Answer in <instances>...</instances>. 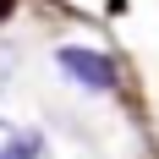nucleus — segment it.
Returning <instances> with one entry per match:
<instances>
[{
    "instance_id": "obj_1",
    "label": "nucleus",
    "mask_w": 159,
    "mask_h": 159,
    "mask_svg": "<svg viewBox=\"0 0 159 159\" xmlns=\"http://www.w3.org/2000/svg\"><path fill=\"white\" fill-rule=\"evenodd\" d=\"M55 61H61V71L77 77L82 88H115V66H110V55H99V49L66 44V49H55Z\"/></svg>"
},
{
    "instance_id": "obj_2",
    "label": "nucleus",
    "mask_w": 159,
    "mask_h": 159,
    "mask_svg": "<svg viewBox=\"0 0 159 159\" xmlns=\"http://www.w3.org/2000/svg\"><path fill=\"white\" fill-rule=\"evenodd\" d=\"M39 154H44L39 132H16L11 121H0V159H39Z\"/></svg>"
},
{
    "instance_id": "obj_3",
    "label": "nucleus",
    "mask_w": 159,
    "mask_h": 159,
    "mask_svg": "<svg viewBox=\"0 0 159 159\" xmlns=\"http://www.w3.org/2000/svg\"><path fill=\"white\" fill-rule=\"evenodd\" d=\"M11 71H16V49H6V44H0V88L11 82Z\"/></svg>"
},
{
    "instance_id": "obj_4",
    "label": "nucleus",
    "mask_w": 159,
    "mask_h": 159,
    "mask_svg": "<svg viewBox=\"0 0 159 159\" xmlns=\"http://www.w3.org/2000/svg\"><path fill=\"white\" fill-rule=\"evenodd\" d=\"M6 11H11V0H0V22H6Z\"/></svg>"
}]
</instances>
